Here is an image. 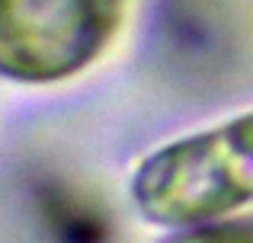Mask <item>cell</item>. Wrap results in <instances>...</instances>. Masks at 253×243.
Listing matches in <instances>:
<instances>
[{
  "label": "cell",
  "mask_w": 253,
  "mask_h": 243,
  "mask_svg": "<svg viewBox=\"0 0 253 243\" xmlns=\"http://www.w3.org/2000/svg\"><path fill=\"white\" fill-rule=\"evenodd\" d=\"M154 224H211L253 202V112L154 150L131 182Z\"/></svg>",
  "instance_id": "cell-1"
},
{
  "label": "cell",
  "mask_w": 253,
  "mask_h": 243,
  "mask_svg": "<svg viewBox=\"0 0 253 243\" xmlns=\"http://www.w3.org/2000/svg\"><path fill=\"white\" fill-rule=\"evenodd\" d=\"M122 0H0V74L55 83L93 64L112 42Z\"/></svg>",
  "instance_id": "cell-2"
},
{
  "label": "cell",
  "mask_w": 253,
  "mask_h": 243,
  "mask_svg": "<svg viewBox=\"0 0 253 243\" xmlns=\"http://www.w3.org/2000/svg\"><path fill=\"white\" fill-rule=\"evenodd\" d=\"M39 205L55 243H109V221L77 192L48 186L39 195Z\"/></svg>",
  "instance_id": "cell-3"
},
{
  "label": "cell",
  "mask_w": 253,
  "mask_h": 243,
  "mask_svg": "<svg viewBox=\"0 0 253 243\" xmlns=\"http://www.w3.org/2000/svg\"><path fill=\"white\" fill-rule=\"evenodd\" d=\"M170 243H253V224H196L183 237H173Z\"/></svg>",
  "instance_id": "cell-4"
}]
</instances>
